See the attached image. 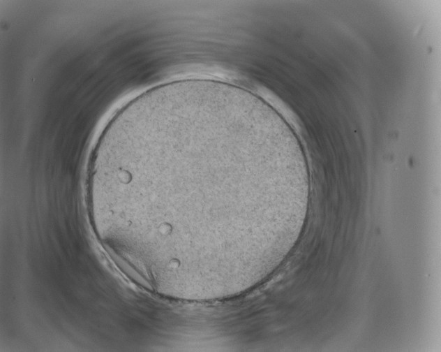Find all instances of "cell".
<instances>
[{
  "label": "cell",
  "mask_w": 441,
  "mask_h": 352,
  "mask_svg": "<svg viewBox=\"0 0 441 352\" xmlns=\"http://www.w3.org/2000/svg\"><path fill=\"white\" fill-rule=\"evenodd\" d=\"M261 179L247 140L169 99L118 111L97 142L89 174L134 243L174 262L227 247Z\"/></svg>",
  "instance_id": "cell-1"
}]
</instances>
